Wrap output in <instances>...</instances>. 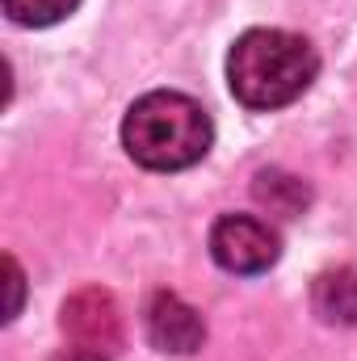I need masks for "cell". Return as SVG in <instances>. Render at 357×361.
Masks as SVG:
<instances>
[{
  "label": "cell",
  "instance_id": "1",
  "mask_svg": "<svg viewBox=\"0 0 357 361\" xmlns=\"http://www.w3.org/2000/svg\"><path fill=\"white\" fill-rule=\"evenodd\" d=\"M320 72L315 47L290 30H248L227 55V85L248 109H277L298 101Z\"/></svg>",
  "mask_w": 357,
  "mask_h": 361
},
{
  "label": "cell",
  "instance_id": "2",
  "mask_svg": "<svg viewBox=\"0 0 357 361\" xmlns=\"http://www.w3.org/2000/svg\"><path fill=\"white\" fill-rule=\"evenodd\" d=\"M210 118L185 92H147L131 105L122 122V143L135 164L156 173H177L210 152Z\"/></svg>",
  "mask_w": 357,
  "mask_h": 361
},
{
  "label": "cell",
  "instance_id": "3",
  "mask_svg": "<svg viewBox=\"0 0 357 361\" xmlns=\"http://www.w3.org/2000/svg\"><path fill=\"white\" fill-rule=\"evenodd\" d=\"M59 328H63V336H68L76 349H92V353H101V357H114V353L122 349V341H126V332H122V311H118L114 294L101 290V286H85V290H76V294L63 302Z\"/></svg>",
  "mask_w": 357,
  "mask_h": 361
},
{
  "label": "cell",
  "instance_id": "4",
  "mask_svg": "<svg viewBox=\"0 0 357 361\" xmlns=\"http://www.w3.org/2000/svg\"><path fill=\"white\" fill-rule=\"evenodd\" d=\"M277 235L273 227L253 214H227L210 231V257L227 273H265L277 261Z\"/></svg>",
  "mask_w": 357,
  "mask_h": 361
},
{
  "label": "cell",
  "instance_id": "5",
  "mask_svg": "<svg viewBox=\"0 0 357 361\" xmlns=\"http://www.w3.org/2000/svg\"><path fill=\"white\" fill-rule=\"evenodd\" d=\"M147 336H152L156 349L185 357V353L202 349L206 324H202V315H198L185 298L160 290V294H152V302H147Z\"/></svg>",
  "mask_w": 357,
  "mask_h": 361
},
{
  "label": "cell",
  "instance_id": "6",
  "mask_svg": "<svg viewBox=\"0 0 357 361\" xmlns=\"http://www.w3.org/2000/svg\"><path fill=\"white\" fill-rule=\"evenodd\" d=\"M311 311H315L324 324L353 328L357 324V269L337 265V269L320 273L315 286H311Z\"/></svg>",
  "mask_w": 357,
  "mask_h": 361
},
{
  "label": "cell",
  "instance_id": "7",
  "mask_svg": "<svg viewBox=\"0 0 357 361\" xmlns=\"http://www.w3.org/2000/svg\"><path fill=\"white\" fill-rule=\"evenodd\" d=\"M253 197H257V206H265L269 214H277V219H298L307 210V202H311V189H307V180L294 177V173L265 169L253 180Z\"/></svg>",
  "mask_w": 357,
  "mask_h": 361
},
{
  "label": "cell",
  "instance_id": "8",
  "mask_svg": "<svg viewBox=\"0 0 357 361\" xmlns=\"http://www.w3.org/2000/svg\"><path fill=\"white\" fill-rule=\"evenodd\" d=\"M80 0H4V13L17 25H55L63 21Z\"/></svg>",
  "mask_w": 357,
  "mask_h": 361
},
{
  "label": "cell",
  "instance_id": "9",
  "mask_svg": "<svg viewBox=\"0 0 357 361\" xmlns=\"http://www.w3.org/2000/svg\"><path fill=\"white\" fill-rule=\"evenodd\" d=\"M4 273H8V307H4V319H13L17 311H21V269H17V261L13 257H4Z\"/></svg>",
  "mask_w": 357,
  "mask_h": 361
},
{
  "label": "cell",
  "instance_id": "10",
  "mask_svg": "<svg viewBox=\"0 0 357 361\" xmlns=\"http://www.w3.org/2000/svg\"><path fill=\"white\" fill-rule=\"evenodd\" d=\"M51 361H105V357H101V353H92V349H76V345H72V349L55 353Z\"/></svg>",
  "mask_w": 357,
  "mask_h": 361
}]
</instances>
